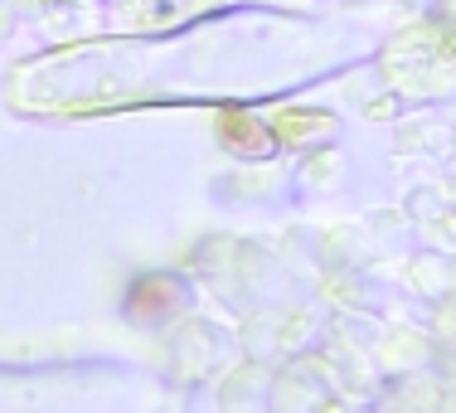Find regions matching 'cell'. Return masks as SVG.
I'll return each mask as SVG.
<instances>
[{
  "label": "cell",
  "instance_id": "obj_1",
  "mask_svg": "<svg viewBox=\"0 0 456 413\" xmlns=\"http://www.w3.org/2000/svg\"><path fill=\"white\" fill-rule=\"evenodd\" d=\"M184 287L180 277H166V273H151V277H136L132 292H126V311H132L136 321H151V317H170V311L180 307Z\"/></svg>",
  "mask_w": 456,
  "mask_h": 413
}]
</instances>
